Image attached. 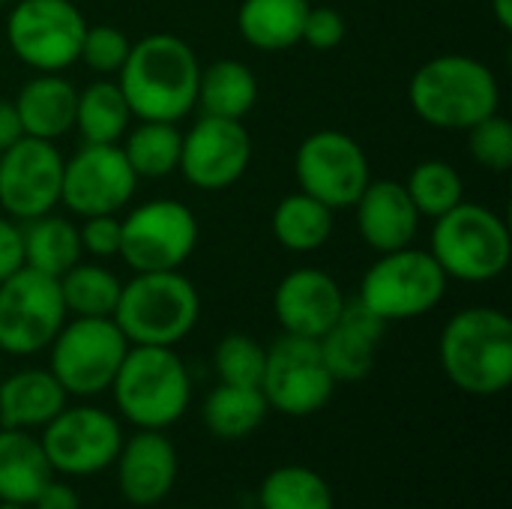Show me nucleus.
Wrapping results in <instances>:
<instances>
[{
    "mask_svg": "<svg viewBox=\"0 0 512 509\" xmlns=\"http://www.w3.org/2000/svg\"><path fill=\"white\" fill-rule=\"evenodd\" d=\"M447 273L429 249L384 252L363 276L357 300L387 324L429 315L447 294Z\"/></svg>",
    "mask_w": 512,
    "mask_h": 509,
    "instance_id": "nucleus-7",
    "label": "nucleus"
},
{
    "mask_svg": "<svg viewBox=\"0 0 512 509\" xmlns=\"http://www.w3.org/2000/svg\"><path fill=\"white\" fill-rule=\"evenodd\" d=\"M75 105L78 90L60 72L33 75L15 96L24 135L42 141H57L60 135L75 129Z\"/></svg>",
    "mask_w": 512,
    "mask_h": 509,
    "instance_id": "nucleus-23",
    "label": "nucleus"
},
{
    "mask_svg": "<svg viewBox=\"0 0 512 509\" xmlns=\"http://www.w3.org/2000/svg\"><path fill=\"white\" fill-rule=\"evenodd\" d=\"M117 411L135 429H171L192 402V378L174 348L129 345L114 384Z\"/></svg>",
    "mask_w": 512,
    "mask_h": 509,
    "instance_id": "nucleus-4",
    "label": "nucleus"
},
{
    "mask_svg": "<svg viewBox=\"0 0 512 509\" xmlns=\"http://www.w3.org/2000/svg\"><path fill=\"white\" fill-rule=\"evenodd\" d=\"M414 114L432 129L468 132L501 105L495 72L468 54H438L426 60L408 84Z\"/></svg>",
    "mask_w": 512,
    "mask_h": 509,
    "instance_id": "nucleus-2",
    "label": "nucleus"
},
{
    "mask_svg": "<svg viewBox=\"0 0 512 509\" xmlns=\"http://www.w3.org/2000/svg\"><path fill=\"white\" fill-rule=\"evenodd\" d=\"M348 24L345 15L333 6H309L306 21H303V39L315 51H333L345 42Z\"/></svg>",
    "mask_w": 512,
    "mask_h": 509,
    "instance_id": "nucleus-38",
    "label": "nucleus"
},
{
    "mask_svg": "<svg viewBox=\"0 0 512 509\" xmlns=\"http://www.w3.org/2000/svg\"><path fill=\"white\" fill-rule=\"evenodd\" d=\"M60 297L72 318H111L120 300L123 282L102 264L78 261L60 279Z\"/></svg>",
    "mask_w": 512,
    "mask_h": 509,
    "instance_id": "nucleus-32",
    "label": "nucleus"
},
{
    "mask_svg": "<svg viewBox=\"0 0 512 509\" xmlns=\"http://www.w3.org/2000/svg\"><path fill=\"white\" fill-rule=\"evenodd\" d=\"M51 348V375L66 396H99L111 390L114 375L129 351V339L114 318H72L60 327Z\"/></svg>",
    "mask_w": 512,
    "mask_h": 509,
    "instance_id": "nucleus-8",
    "label": "nucleus"
},
{
    "mask_svg": "<svg viewBox=\"0 0 512 509\" xmlns=\"http://www.w3.org/2000/svg\"><path fill=\"white\" fill-rule=\"evenodd\" d=\"M120 258L135 273L180 270L198 246V219L183 201L156 198L120 219Z\"/></svg>",
    "mask_w": 512,
    "mask_h": 509,
    "instance_id": "nucleus-9",
    "label": "nucleus"
},
{
    "mask_svg": "<svg viewBox=\"0 0 512 509\" xmlns=\"http://www.w3.org/2000/svg\"><path fill=\"white\" fill-rule=\"evenodd\" d=\"M180 147H183V132L177 129V123H162V120H138V126L126 129L120 144L138 180L171 177L180 168Z\"/></svg>",
    "mask_w": 512,
    "mask_h": 509,
    "instance_id": "nucleus-30",
    "label": "nucleus"
},
{
    "mask_svg": "<svg viewBox=\"0 0 512 509\" xmlns=\"http://www.w3.org/2000/svg\"><path fill=\"white\" fill-rule=\"evenodd\" d=\"M336 381L321 357L318 339L282 333L267 348L261 393L285 417H312L333 399Z\"/></svg>",
    "mask_w": 512,
    "mask_h": 509,
    "instance_id": "nucleus-12",
    "label": "nucleus"
},
{
    "mask_svg": "<svg viewBox=\"0 0 512 509\" xmlns=\"http://www.w3.org/2000/svg\"><path fill=\"white\" fill-rule=\"evenodd\" d=\"M78 234H81L84 252H90L93 258H114L120 252L123 225H120V216H87Z\"/></svg>",
    "mask_w": 512,
    "mask_h": 509,
    "instance_id": "nucleus-39",
    "label": "nucleus"
},
{
    "mask_svg": "<svg viewBox=\"0 0 512 509\" xmlns=\"http://www.w3.org/2000/svg\"><path fill=\"white\" fill-rule=\"evenodd\" d=\"M0 509H24V504H9V501H0Z\"/></svg>",
    "mask_w": 512,
    "mask_h": 509,
    "instance_id": "nucleus-44",
    "label": "nucleus"
},
{
    "mask_svg": "<svg viewBox=\"0 0 512 509\" xmlns=\"http://www.w3.org/2000/svg\"><path fill=\"white\" fill-rule=\"evenodd\" d=\"M42 450L54 474L63 477H96L114 465L123 429L114 414L96 405L63 408L39 435Z\"/></svg>",
    "mask_w": 512,
    "mask_h": 509,
    "instance_id": "nucleus-14",
    "label": "nucleus"
},
{
    "mask_svg": "<svg viewBox=\"0 0 512 509\" xmlns=\"http://www.w3.org/2000/svg\"><path fill=\"white\" fill-rule=\"evenodd\" d=\"M66 399L51 369H21L0 378V429H45L66 408Z\"/></svg>",
    "mask_w": 512,
    "mask_h": 509,
    "instance_id": "nucleus-22",
    "label": "nucleus"
},
{
    "mask_svg": "<svg viewBox=\"0 0 512 509\" xmlns=\"http://www.w3.org/2000/svg\"><path fill=\"white\" fill-rule=\"evenodd\" d=\"M294 171L300 192L312 195L330 210L354 207L372 180L366 150L339 129L312 132L297 147Z\"/></svg>",
    "mask_w": 512,
    "mask_h": 509,
    "instance_id": "nucleus-13",
    "label": "nucleus"
},
{
    "mask_svg": "<svg viewBox=\"0 0 512 509\" xmlns=\"http://www.w3.org/2000/svg\"><path fill=\"white\" fill-rule=\"evenodd\" d=\"M204 426L219 441H240L261 429L270 414V405L261 387H237L219 384L204 399Z\"/></svg>",
    "mask_w": 512,
    "mask_h": 509,
    "instance_id": "nucleus-28",
    "label": "nucleus"
},
{
    "mask_svg": "<svg viewBox=\"0 0 512 509\" xmlns=\"http://www.w3.org/2000/svg\"><path fill=\"white\" fill-rule=\"evenodd\" d=\"M264 366H267V348L246 333H228L213 351V369L219 375V384L261 387Z\"/></svg>",
    "mask_w": 512,
    "mask_h": 509,
    "instance_id": "nucleus-35",
    "label": "nucleus"
},
{
    "mask_svg": "<svg viewBox=\"0 0 512 509\" xmlns=\"http://www.w3.org/2000/svg\"><path fill=\"white\" fill-rule=\"evenodd\" d=\"M24 267L60 279L69 267L81 261V234L72 219L57 216L54 210L21 225Z\"/></svg>",
    "mask_w": 512,
    "mask_h": 509,
    "instance_id": "nucleus-26",
    "label": "nucleus"
},
{
    "mask_svg": "<svg viewBox=\"0 0 512 509\" xmlns=\"http://www.w3.org/2000/svg\"><path fill=\"white\" fill-rule=\"evenodd\" d=\"M33 509H81V498H78V492L66 483V480H57V477H51L42 489H39V495L33 498Z\"/></svg>",
    "mask_w": 512,
    "mask_h": 509,
    "instance_id": "nucleus-41",
    "label": "nucleus"
},
{
    "mask_svg": "<svg viewBox=\"0 0 512 509\" xmlns=\"http://www.w3.org/2000/svg\"><path fill=\"white\" fill-rule=\"evenodd\" d=\"M51 477V462L33 432L0 429V501L30 507Z\"/></svg>",
    "mask_w": 512,
    "mask_h": 509,
    "instance_id": "nucleus-24",
    "label": "nucleus"
},
{
    "mask_svg": "<svg viewBox=\"0 0 512 509\" xmlns=\"http://www.w3.org/2000/svg\"><path fill=\"white\" fill-rule=\"evenodd\" d=\"M6 3H9V0H0V6H6Z\"/></svg>",
    "mask_w": 512,
    "mask_h": 509,
    "instance_id": "nucleus-45",
    "label": "nucleus"
},
{
    "mask_svg": "<svg viewBox=\"0 0 512 509\" xmlns=\"http://www.w3.org/2000/svg\"><path fill=\"white\" fill-rule=\"evenodd\" d=\"M66 318L54 276L21 267L0 282V351L12 357L39 354L54 342Z\"/></svg>",
    "mask_w": 512,
    "mask_h": 509,
    "instance_id": "nucleus-10",
    "label": "nucleus"
},
{
    "mask_svg": "<svg viewBox=\"0 0 512 509\" xmlns=\"http://www.w3.org/2000/svg\"><path fill=\"white\" fill-rule=\"evenodd\" d=\"M492 18L498 21L501 30H512V0H489Z\"/></svg>",
    "mask_w": 512,
    "mask_h": 509,
    "instance_id": "nucleus-43",
    "label": "nucleus"
},
{
    "mask_svg": "<svg viewBox=\"0 0 512 509\" xmlns=\"http://www.w3.org/2000/svg\"><path fill=\"white\" fill-rule=\"evenodd\" d=\"M132 111L117 81L99 78L78 93L75 129L84 144H120L129 129Z\"/></svg>",
    "mask_w": 512,
    "mask_h": 509,
    "instance_id": "nucleus-29",
    "label": "nucleus"
},
{
    "mask_svg": "<svg viewBox=\"0 0 512 509\" xmlns=\"http://www.w3.org/2000/svg\"><path fill=\"white\" fill-rule=\"evenodd\" d=\"M273 237L297 255L318 252L333 234V210L306 192L285 195L273 210Z\"/></svg>",
    "mask_w": 512,
    "mask_h": 509,
    "instance_id": "nucleus-31",
    "label": "nucleus"
},
{
    "mask_svg": "<svg viewBox=\"0 0 512 509\" xmlns=\"http://www.w3.org/2000/svg\"><path fill=\"white\" fill-rule=\"evenodd\" d=\"M21 267H24L21 225H15L9 216H0V282L18 273Z\"/></svg>",
    "mask_w": 512,
    "mask_h": 509,
    "instance_id": "nucleus-40",
    "label": "nucleus"
},
{
    "mask_svg": "<svg viewBox=\"0 0 512 509\" xmlns=\"http://www.w3.org/2000/svg\"><path fill=\"white\" fill-rule=\"evenodd\" d=\"M261 509H333L330 483L306 465H282L270 471L258 489Z\"/></svg>",
    "mask_w": 512,
    "mask_h": 509,
    "instance_id": "nucleus-33",
    "label": "nucleus"
},
{
    "mask_svg": "<svg viewBox=\"0 0 512 509\" xmlns=\"http://www.w3.org/2000/svg\"><path fill=\"white\" fill-rule=\"evenodd\" d=\"M114 324L129 345H180L201 318V297L180 270L135 273L120 288Z\"/></svg>",
    "mask_w": 512,
    "mask_h": 509,
    "instance_id": "nucleus-5",
    "label": "nucleus"
},
{
    "mask_svg": "<svg viewBox=\"0 0 512 509\" xmlns=\"http://www.w3.org/2000/svg\"><path fill=\"white\" fill-rule=\"evenodd\" d=\"M405 192L411 195L420 216L438 219L465 201V180L450 162L426 159L411 168V174L405 180Z\"/></svg>",
    "mask_w": 512,
    "mask_h": 509,
    "instance_id": "nucleus-34",
    "label": "nucleus"
},
{
    "mask_svg": "<svg viewBox=\"0 0 512 509\" xmlns=\"http://www.w3.org/2000/svg\"><path fill=\"white\" fill-rule=\"evenodd\" d=\"M87 21L72 0H18L6 39L15 57L36 72H63L78 63Z\"/></svg>",
    "mask_w": 512,
    "mask_h": 509,
    "instance_id": "nucleus-11",
    "label": "nucleus"
},
{
    "mask_svg": "<svg viewBox=\"0 0 512 509\" xmlns=\"http://www.w3.org/2000/svg\"><path fill=\"white\" fill-rule=\"evenodd\" d=\"M117 465V489L135 507L162 504L177 483V450L165 432L138 429L129 441L123 438Z\"/></svg>",
    "mask_w": 512,
    "mask_h": 509,
    "instance_id": "nucleus-19",
    "label": "nucleus"
},
{
    "mask_svg": "<svg viewBox=\"0 0 512 509\" xmlns=\"http://www.w3.org/2000/svg\"><path fill=\"white\" fill-rule=\"evenodd\" d=\"M387 321L378 318L360 300H345L336 324L318 339L321 357L336 384H357L375 369L378 348L384 342Z\"/></svg>",
    "mask_w": 512,
    "mask_h": 509,
    "instance_id": "nucleus-20",
    "label": "nucleus"
},
{
    "mask_svg": "<svg viewBox=\"0 0 512 509\" xmlns=\"http://www.w3.org/2000/svg\"><path fill=\"white\" fill-rule=\"evenodd\" d=\"M468 147L480 168L504 174L512 168V123L501 114H489L468 129Z\"/></svg>",
    "mask_w": 512,
    "mask_h": 509,
    "instance_id": "nucleus-36",
    "label": "nucleus"
},
{
    "mask_svg": "<svg viewBox=\"0 0 512 509\" xmlns=\"http://www.w3.org/2000/svg\"><path fill=\"white\" fill-rule=\"evenodd\" d=\"M258 102V78L240 60H216L201 69L198 81V102L210 117L243 120Z\"/></svg>",
    "mask_w": 512,
    "mask_h": 509,
    "instance_id": "nucleus-27",
    "label": "nucleus"
},
{
    "mask_svg": "<svg viewBox=\"0 0 512 509\" xmlns=\"http://www.w3.org/2000/svg\"><path fill=\"white\" fill-rule=\"evenodd\" d=\"M441 369L468 396H498L512 384V321L492 306L456 312L438 342Z\"/></svg>",
    "mask_w": 512,
    "mask_h": 509,
    "instance_id": "nucleus-3",
    "label": "nucleus"
},
{
    "mask_svg": "<svg viewBox=\"0 0 512 509\" xmlns=\"http://www.w3.org/2000/svg\"><path fill=\"white\" fill-rule=\"evenodd\" d=\"M357 231L366 246L375 252H396L414 246L420 231V213L405 192V183L396 180H369L363 195L354 204Z\"/></svg>",
    "mask_w": 512,
    "mask_h": 509,
    "instance_id": "nucleus-21",
    "label": "nucleus"
},
{
    "mask_svg": "<svg viewBox=\"0 0 512 509\" xmlns=\"http://www.w3.org/2000/svg\"><path fill=\"white\" fill-rule=\"evenodd\" d=\"M309 0H243L237 30L258 51H288L303 39Z\"/></svg>",
    "mask_w": 512,
    "mask_h": 509,
    "instance_id": "nucleus-25",
    "label": "nucleus"
},
{
    "mask_svg": "<svg viewBox=\"0 0 512 509\" xmlns=\"http://www.w3.org/2000/svg\"><path fill=\"white\" fill-rule=\"evenodd\" d=\"M201 63L192 45L174 33H150L132 42L117 84L138 120H183L198 102Z\"/></svg>",
    "mask_w": 512,
    "mask_h": 509,
    "instance_id": "nucleus-1",
    "label": "nucleus"
},
{
    "mask_svg": "<svg viewBox=\"0 0 512 509\" xmlns=\"http://www.w3.org/2000/svg\"><path fill=\"white\" fill-rule=\"evenodd\" d=\"M135 186L138 177L120 144H84L63 162L60 204L81 219L117 216L132 201Z\"/></svg>",
    "mask_w": 512,
    "mask_h": 509,
    "instance_id": "nucleus-15",
    "label": "nucleus"
},
{
    "mask_svg": "<svg viewBox=\"0 0 512 509\" xmlns=\"http://www.w3.org/2000/svg\"><path fill=\"white\" fill-rule=\"evenodd\" d=\"M129 48H132V42L120 27H114V24H93L90 27L87 24L78 60H84V66L99 72V75H117L120 66L126 63Z\"/></svg>",
    "mask_w": 512,
    "mask_h": 509,
    "instance_id": "nucleus-37",
    "label": "nucleus"
},
{
    "mask_svg": "<svg viewBox=\"0 0 512 509\" xmlns=\"http://www.w3.org/2000/svg\"><path fill=\"white\" fill-rule=\"evenodd\" d=\"M252 162V138L243 120L204 114L186 135L180 147L183 177L204 192H219L234 186Z\"/></svg>",
    "mask_w": 512,
    "mask_h": 509,
    "instance_id": "nucleus-17",
    "label": "nucleus"
},
{
    "mask_svg": "<svg viewBox=\"0 0 512 509\" xmlns=\"http://www.w3.org/2000/svg\"><path fill=\"white\" fill-rule=\"evenodd\" d=\"M342 309L345 294L339 282L318 267L291 270L273 294V312L279 327L306 339H321L336 324Z\"/></svg>",
    "mask_w": 512,
    "mask_h": 509,
    "instance_id": "nucleus-18",
    "label": "nucleus"
},
{
    "mask_svg": "<svg viewBox=\"0 0 512 509\" xmlns=\"http://www.w3.org/2000/svg\"><path fill=\"white\" fill-rule=\"evenodd\" d=\"M63 156L54 141L18 138L0 153V207L9 219L27 222L51 213L60 204Z\"/></svg>",
    "mask_w": 512,
    "mask_h": 509,
    "instance_id": "nucleus-16",
    "label": "nucleus"
},
{
    "mask_svg": "<svg viewBox=\"0 0 512 509\" xmlns=\"http://www.w3.org/2000/svg\"><path fill=\"white\" fill-rule=\"evenodd\" d=\"M429 252L447 279L471 285L492 282L510 267V228L495 210L462 201L435 219Z\"/></svg>",
    "mask_w": 512,
    "mask_h": 509,
    "instance_id": "nucleus-6",
    "label": "nucleus"
},
{
    "mask_svg": "<svg viewBox=\"0 0 512 509\" xmlns=\"http://www.w3.org/2000/svg\"><path fill=\"white\" fill-rule=\"evenodd\" d=\"M18 138H24V129H21V117H18L15 99H3L0 96V153L9 150Z\"/></svg>",
    "mask_w": 512,
    "mask_h": 509,
    "instance_id": "nucleus-42",
    "label": "nucleus"
}]
</instances>
